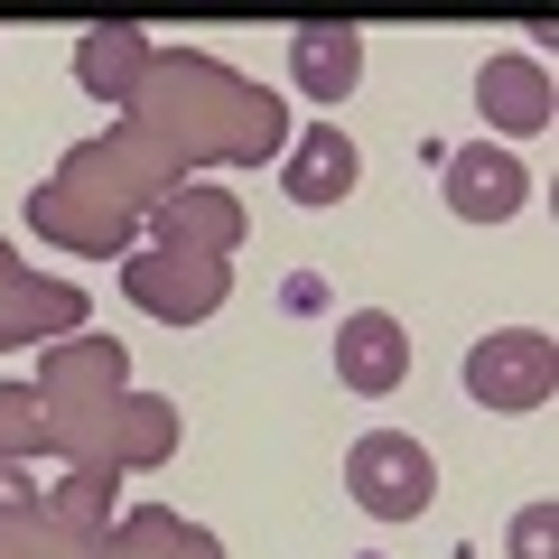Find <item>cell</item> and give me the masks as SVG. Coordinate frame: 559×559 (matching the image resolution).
<instances>
[{"label": "cell", "mask_w": 559, "mask_h": 559, "mask_svg": "<svg viewBox=\"0 0 559 559\" xmlns=\"http://www.w3.org/2000/svg\"><path fill=\"white\" fill-rule=\"evenodd\" d=\"M355 75H364V28H345V20L289 28V84H299V94L336 103V94H355Z\"/></svg>", "instance_id": "cell-10"}, {"label": "cell", "mask_w": 559, "mask_h": 559, "mask_svg": "<svg viewBox=\"0 0 559 559\" xmlns=\"http://www.w3.org/2000/svg\"><path fill=\"white\" fill-rule=\"evenodd\" d=\"M75 318H84L75 289H57V280H28L20 261L0 252V345H10V336H66Z\"/></svg>", "instance_id": "cell-12"}, {"label": "cell", "mask_w": 559, "mask_h": 559, "mask_svg": "<svg viewBox=\"0 0 559 559\" xmlns=\"http://www.w3.org/2000/svg\"><path fill=\"white\" fill-rule=\"evenodd\" d=\"M178 457V411L150 392H121L112 411L94 419V439H84V466H112V476H131V466H168Z\"/></svg>", "instance_id": "cell-6"}, {"label": "cell", "mask_w": 559, "mask_h": 559, "mask_svg": "<svg viewBox=\"0 0 559 559\" xmlns=\"http://www.w3.org/2000/svg\"><path fill=\"white\" fill-rule=\"evenodd\" d=\"M94 559H224V540L197 532V522H178V513H131V522H112L94 540Z\"/></svg>", "instance_id": "cell-14"}, {"label": "cell", "mask_w": 559, "mask_h": 559, "mask_svg": "<svg viewBox=\"0 0 559 559\" xmlns=\"http://www.w3.org/2000/svg\"><path fill=\"white\" fill-rule=\"evenodd\" d=\"M345 495L373 522H419L429 495H439V466H429V448H419L411 429H364V439L345 448Z\"/></svg>", "instance_id": "cell-2"}, {"label": "cell", "mask_w": 559, "mask_h": 559, "mask_svg": "<svg viewBox=\"0 0 559 559\" xmlns=\"http://www.w3.org/2000/svg\"><path fill=\"white\" fill-rule=\"evenodd\" d=\"M224 280H234V261L187 252V242H140V252H121V289H131L150 318H168V326L215 318V308H224Z\"/></svg>", "instance_id": "cell-3"}, {"label": "cell", "mask_w": 559, "mask_h": 559, "mask_svg": "<svg viewBox=\"0 0 559 559\" xmlns=\"http://www.w3.org/2000/svg\"><path fill=\"white\" fill-rule=\"evenodd\" d=\"M0 457L10 466L57 457V429H47V392L38 382H0Z\"/></svg>", "instance_id": "cell-17"}, {"label": "cell", "mask_w": 559, "mask_h": 559, "mask_svg": "<svg viewBox=\"0 0 559 559\" xmlns=\"http://www.w3.org/2000/svg\"><path fill=\"white\" fill-rule=\"evenodd\" d=\"M38 392H47V429H57V457H75V466H84V439H94V419L112 411L121 392H131V355H121L112 336H57V355H47Z\"/></svg>", "instance_id": "cell-1"}, {"label": "cell", "mask_w": 559, "mask_h": 559, "mask_svg": "<svg viewBox=\"0 0 559 559\" xmlns=\"http://www.w3.org/2000/svg\"><path fill=\"white\" fill-rule=\"evenodd\" d=\"M150 66H159V47L140 38V28H94V38L75 47V75H84V94L121 103V112L140 103V84H150Z\"/></svg>", "instance_id": "cell-11"}, {"label": "cell", "mask_w": 559, "mask_h": 559, "mask_svg": "<svg viewBox=\"0 0 559 559\" xmlns=\"http://www.w3.org/2000/svg\"><path fill=\"white\" fill-rule=\"evenodd\" d=\"M28 513H38V476L0 457V522H28Z\"/></svg>", "instance_id": "cell-19"}, {"label": "cell", "mask_w": 559, "mask_h": 559, "mask_svg": "<svg viewBox=\"0 0 559 559\" xmlns=\"http://www.w3.org/2000/svg\"><path fill=\"white\" fill-rule=\"evenodd\" d=\"M476 112L495 121V131H513V140L550 131V121H559L550 66H540V57H522V47H503V57H485V66H476Z\"/></svg>", "instance_id": "cell-7"}, {"label": "cell", "mask_w": 559, "mask_h": 559, "mask_svg": "<svg viewBox=\"0 0 559 559\" xmlns=\"http://www.w3.org/2000/svg\"><path fill=\"white\" fill-rule=\"evenodd\" d=\"M466 401H485V411H550L559 392V345L550 326H503V336L466 345Z\"/></svg>", "instance_id": "cell-4"}, {"label": "cell", "mask_w": 559, "mask_h": 559, "mask_svg": "<svg viewBox=\"0 0 559 559\" xmlns=\"http://www.w3.org/2000/svg\"><path fill=\"white\" fill-rule=\"evenodd\" d=\"M112 466H66V485L38 503V522L47 532H66V540H103V522H112Z\"/></svg>", "instance_id": "cell-15"}, {"label": "cell", "mask_w": 559, "mask_h": 559, "mask_svg": "<svg viewBox=\"0 0 559 559\" xmlns=\"http://www.w3.org/2000/svg\"><path fill=\"white\" fill-rule=\"evenodd\" d=\"M280 187H289L299 205H345V197H355V140H345L336 121H318V131H308L299 150H289Z\"/></svg>", "instance_id": "cell-13"}, {"label": "cell", "mask_w": 559, "mask_h": 559, "mask_svg": "<svg viewBox=\"0 0 559 559\" xmlns=\"http://www.w3.org/2000/svg\"><path fill=\"white\" fill-rule=\"evenodd\" d=\"M159 242H187V252L234 261V242H252L242 197H224V187H168L159 197Z\"/></svg>", "instance_id": "cell-9"}, {"label": "cell", "mask_w": 559, "mask_h": 559, "mask_svg": "<svg viewBox=\"0 0 559 559\" xmlns=\"http://www.w3.org/2000/svg\"><path fill=\"white\" fill-rule=\"evenodd\" d=\"M336 373H345V392H401V373H411V326L392 308H355L336 326Z\"/></svg>", "instance_id": "cell-8"}, {"label": "cell", "mask_w": 559, "mask_h": 559, "mask_svg": "<svg viewBox=\"0 0 559 559\" xmlns=\"http://www.w3.org/2000/svg\"><path fill=\"white\" fill-rule=\"evenodd\" d=\"M439 197H448V215H457V224H503V215L532 205V168H522L513 150H495V140H476V150H448Z\"/></svg>", "instance_id": "cell-5"}, {"label": "cell", "mask_w": 559, "mask_h": 559, "mask_svg": "<svg viewBox=\"0 0 559 559\" xmlns=\"http://www.w3.org/2000/svg\"><path fill=\"white\" fill-rule=\"evenodd\" d=\"M513 559H559V503H522L513 513Z\"/></svg>", "instance_id": "cell-18"}, {"label": "cell", "mask_w": 559, "mask_h": 559, "mask_svg": "<svg viewBox=\"0 0 559 559\" xmlns=\"http://www.w3.org/2000/svg\"><path fill=\"white\" fill-rule=\"evenodd\" d=\"M28 215H38V234H57L66 252H112V242H121V215H103V205L75 197V187H38Z\"/></svg>", "instance_id": "cell-16"}]
</instances>
